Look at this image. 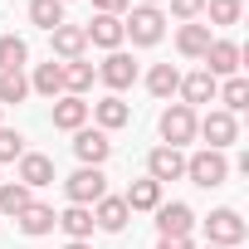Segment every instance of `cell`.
<instances>
[{
  "mask_svg": "<svg viewBox=\"0 0 249 249\" xmlns=\"http://www.w3.org/2000/svg\"><path fill=\"white\" fill-rule=\"evenodd\" d=\"M122 35H127L137 49L161 44V35H166V15H161V5H132L127 15H122Z\"/></svg>",
  "mask_w": 249,
  "mask_h": 249,
  "instance_id": "6da1fadb",
  "label": "cell"
},
{
  "mask_svg": "<svg viewBox=\"0 0 249 249\" xmlns=\"http://www.w3.org/2000/svg\"><path fill=\"white\" fill-rule=\"evenodd\" d=\"M186 176H191L196 186L215 191V186H225V181H230V161H225V152L200 147V152H191V157H186Z\"/></svg>",
  "mask_w": 249,
  "mask_h": 249,
  "instance_id": "7a4b0ae2",
  "label": "cell"
},
{
  "mask_svg": "<svg viewBox=\"0 0 249 249\" xmlns=\"http://www.w3.org/2000/svg\"><path fill=\"white\" fill-rule=\"evenodd\" d=\"M64 196H69V205H98V200L107 196L103 166H78V171L64 181Z\"/></svg>",
  "mask_w": 249,
  "mask_h": 249,
  "instance_id": "3957f363",
  "label": "cell"
},
{
  "mask_svg": "<svg viewBox=\"0 0 249 249\" xmlns=\"http://www.w3.org/2000/svg\"><path fill=\"white\" fill-rule=\"evenodd\" d=\"M196 132L205 137L210 152H225L230 142H239V117H230L225 107H210L205 117H196Z\"/></svg>",
  "mask_w": 249,
  "mask_h": 249,
  "instance_id": "277c9868",
  "label": "cell"
},
{
  "mask_svg": "<svg viewBox=\"0 0 249 249\" xmlns=\"http://www.w3.org/2000/svg\"><path fill=\"white\" fill-rule=\"evenodd\" d=\"M157 132H161V147H186V142H196V107L171 103V107L161 112V122H157Z\"/></svg>",
  "mask_w": 249,
  "mask_h": 249,
  "instance_id": "5b68a950",
  "label": "cell"
},
{
  "mask_svg": "<svg viewBox=\"0 0 249 249\" xmlns=\"http://www.w3.org/2000/svg\"><path fill=\"white\" fill-rule=\"evenodd\" d=\"M152 215H157V234L161 239H191V230H196V210L186 200H161Z\"/></svg>",
  "mask_w": 249,
  "mask_h": 249,
  "instance_id": "8992f818",
  "label": "cell"
},
{
  "mask_svg": "<svg viewBox=\"0 0 249 249\" xmlns=\"http://www.w3.org/2000/svg\"><path fill=\"white\" fill-rule=\"evenodd\" d=\"M244 234H249V225L239 220V210H230V205L210 210V220H205V239H210V244L234 249V244H244Z\"/></svg>",
  "mask_w": 249,
  "mask_h": 249,
  "instance_id": "52a82bcc",
  "label": "cell"
},
{
  "mask_svg": "<svg viewBox=\"0 0 249 249\" xmlns=\"http://www.w3.org/2000/svg\"><path fill=\"white\" fill-rule=\"evenodd\" d=\"M239 59H244V54H239L234 39H210V49H205V73H210L215 83H220V78H234V73H239Z\"/></svg>",
  "mask_w": 249,
  "mask_h": 249,
  "instance_id": "ba28073f",
  "label": "cell"
},
{
  "mask_svg": "<svg viewBox=\"0 0 249 249\" xmlns=\"http://www.w3.org/2000/svg\"><path fill=\"white\" fill-rule=\"evenodd\" d=\"M147 176H152L157 186L181 181V176H186V152H181V147H152V157H147Z\"/></svg>",
  "mask_w": 249,
  "mask_h": 249,
  "instance_id": "9c48e42d",
  "label": "cell"
},
{
  "mask_svg": "<svg viewBox=\"0 0 249 249\" xmlns=\"http://www.w3.org/2000/svg\"><path fill=\"white\" fill-rule=\"evenodd\" d=\"M73 157H78L83 166H103V161L112 157L107 132H98V127H78V132H73Z\"/></svg>",
  "mask_w": 249,
  "mask_h": 249,
  "instance_id": "30bf717a",
  "label": "cell"
},
{
  "mask_svg": "<svg viewBox=\"0 0 249 249\" xmlns=\"http://www.w3.org/2000/svg\"><path fill=\"white\" fill-rule=\"evenodd\" d=\"M98 78L112 88V93H122V88H132L137 83V64H132V54H122V49H112L103 64H98Z\"/></svg>",
  "mask_w": 249,
  "mask_h": 249,
  "instance_id": "8fae6325",
  "label": "cell"
},
{
  "mask_svg": "<svg viewBox=\"0 0 249 249\" xmlns=\"http://www.w3.org/2000/svg\"><path fill=\"white\" fill-rule=\"evenodd\" d=\"M88 112H93V122H98V132H117V127H127V122H132V107L122 103L117 93H107V98L88 103Z\"/></svg>",
  "mask_w": 249,
  "mask_h": 249,
  "instance_id": "7c38bea8",
  "label": "cell"
},
{
  "mask_svg": "<svg viewBox=\"0 0 249 249\" xmlns=\"http://www.w3.org/2000/svg\"><path fill=\"white\" fill-rule=\"evenodd\" d=\"M83 35H88V44H98V49H122V39H127V35H122V20L117 15H93L88 25H83Z\"/></svg>",
  "mask_w": 249,
  "mask_h": 249,
  "instance_id": "4fadbf2b",
  "label": "cell"
},
{
  "mask_svg": "<svg viewBox=\"0 0 249 249\" xmlns=\"http://www.w3.org/2000/svg\"><path fill=\"white\" fill-rule=\"evenodd\" d=\"M20 186H30V191H39V186H54V157H44V152H25L20 157V176H15Z\"/></svg>",
  "mask_w": 249,
  "mask_h": 249,
  "instance_id": "5bb4252c",
  "label": "cell"
},
{
  "mask_svg": "<svg viewBox=\"0 0 249 249\" xmlns=\"http://www.w3.org/2000/svg\"><path fill=\"white\" fill-rule=\"evenodd\" d=\"M49 44H54V54L69 64V59H83V49H88V35H83V25H59V30H49Z\"/></svg>",
  "mask_w": 249,
  "mask_h": 249,
  "instance_id": "9a60e30c",
  "label": "cell"
},
{
  "mask_svg": "<svg viewBox=\"0 0 249 249\" xmlns=\"http://www.w3.org/2000/svg\"><path fill=\"white\" fill-rule=\"evenodd\" d=\"M127 220H132V210L122 205V196H103V200L93 205V225H98V230H107V234L127 230Z\"/></svg>",
  "mask_w": 249,
  "mask_h": 249,
  "instance_id": "2e32d148",
  "label": "cell"
},
{
  "mask_svg": "<svg viewBox=\"0 0 249 249\" xmlns=\"http://www.w3.org/2000/svg\"><path fill=\"white\" fill-rule=\"evenodd\" d=\"M215 88H220V83H215L205 69H196V73H181V88H176V93H181L186 107H196V103H215Z\"/></svg>",
  "mask_w": 249,
  "mask_h": 249,
  "instance_id": "e0dca14e",
  "label": "cell"
},
{
  "mask_svg": "<svg viewBox=\"0 0 249 249\" xmlns=\"http://www.w3.org/2000/svg\"><path fill=\"white\" fill-rule=\"evenodd\" d=\"M83 122H88V103H83V98H73V93L54 98V127H59V132H78Z\"/></svg>",
  "mask_w": 249,
  "mask_h": 249,
  "instance_id": "ac0fdd59",
  "label": "cell"
},
{
  "mask_svg": "<svg viewBox=\"0 0 249 249\" xmlns=\"http://www.w3.org/2000/svg\"><path fill=\"white\" fill-rule=\"evenodd\" d=\"M210 39H215V35H210V25H196V20L176 30V49H181L186 59H205V49H210Z\"/></svg>",
  "mask_w": 249,
  "mask_h": 249,
  "instance_id": "d6986e66",
  "label": "cell"
},
{
  "mask_svg": "<svg viewBox=\"0 0 249 249\" xmlns=\"http://www.w3.org/2000/svg\"><path fill=\"white\" fill-rule=\"evenodd\" d=\"M15 220H20V230H25V234H35V239H39V234H49V230L59 225L54 205H39V200H30V205H25V210H20Z\"/></svg>",
  "mask_w": 249,
  "mask_h": 249,
  "instance_id": "ffe728a7",
  "label": "cell"
},
{
  "mask_svg": "<svg viewBox=\"0 0 249 249\" xmlns=\"http://www.w3.org/2000/svg\"><path fill=\"white\" fill-rule=\"evenodd\" d=\"M30 93H39V98H64V64H39L35 69V78H30Z\"/></svg>",
  "mask_w": 249,
  "mask_h": 249,
  "instance_id": "44dd1931",
  "label": "cell"
},
{
  "mask_svg": "<svg viewBox=\"0 0 249 249\" xmlns=\"http://www.w3.org/2000/svg\"><path fill=\"white\" fill-rule=\"evenodd\" d=\"M176 88H181V69L176 64H152V73H147V93L152 98H176Z\"/></svg>",
  "mask_w": 249,
  "mask_h": 249,
  "instance_id": "7402d4cb",
  "label": "cell"
},
{
  "mask_svg": "<svg viewBox=\"0 0 249 249\" xmlns=\"http://www.w3.org/2000/svg\"><path fill=\"white\" fill-rule=\"evenodd\" d=\"M215 98L225 103V112H230V117H239V112L249 107V78H244V73H234V78H225V83L215 88Z\"/></svg>",
  "mask_w": 249,
  "mask_h": 249,
  "instance_id": "603a6c76",
  "label": "cell"
},
{
  "mask_svg": "<svg viewBox=\"0 0 249 249\" xmlns=\"http://www.w3.org/2000/svg\"><path fill=\"white\" fill-rule=\"evenodd\" d=\"M122 205H127V210H157V205H161V186H157L152 176H142V181H132V186H127Z\"/></svg>",
  "mask_w": 249,
  "mask_h": 249,
  "instance_id": "cb8c5ba5",
  "label": "cell"
},
{
  "mask_svg": "<svg viewBox=\"0 0 249 249\" xmlns=\"http://www.w3.org/2000/svg\"><path fill=\"white\" fill-rule=\"evenodd\" d=\"M93 78H98V69H93L88 59H69V64H64V93L83 98V93L93 88Z\"/></svg>",
  "mask_w": 249,
  "mask_h": 249,
  "instance_id": "d4e9b609",
  "label": "cell"
},
{
  "mask_svg": "<svg viewBox=\"0 0 249 249\" xmlns=\"http://www.w3.org/2000/svg\"><path fill=\"white\" fill-rule=\"evenodd\" d=\"M59 230L69 234V239H88L98 225H93V205H69L64 215H59Z\"/></svg>",
  "mask_w": 249,
  "mask_h": 249,
  "instance_id": "484cf974",
  "label": "cell"
},
{
  "mask_svg": "<svg viewBox=\"0 0 249 249\" xmlns=\"http://www.w3.org/2000/svg\"><path fill=\"white\" fill-rule=\"evenodd\" d=\"M30 200H35L30 186H20V181H0V220H5V215H20Z\"/></svg>",
  "mask_w": 249,
  "mask_h": 249,
  "instance_id": "4316f807",
  "label": "cell"
},
{
  "mask_svg": "<svg viewBox=\"0 0 249 249\" xmlns=\"http://www.w3.org/2000/svg\"><path fill=\"white\" fill-rule=\"evenodd\" d=\"M25 59H30V44H25L20 35H0V73L25 69Z\"/></svg>",
  "mask_w": 249,
  "mask_h": 249,
  "instance_id": "83f0119b",
  "label": "cell"
},
{
  "mask_svg": "<svg viewBox=\"0 0 249 249\" xmlns=\"http://www.w3.org/2000/svg\"><path fill=\"white\" fill-rule=\"evenodd\" d=\"M30 20L39 30H59L64 25V0H30Z\"/></svg>",
  "mask_w": 249,
  "mask_h": 249,
  "instance_id": "f1b7e54d",
  "label": "cell"
},
{
  "mask_svg": "<svg viewBox=\"0 0 249 249\" xmlns=\"http://www.w3.org/2000/svg\"><path fill=\"white\" fill-rule=\"evenodd\" d=\"M25 98H30V78H25V69H15V73H0V107L25 103Z\"/></svg>",
  "mask_w": 249,
  "mask_h": 249,
  "instance_id": "f546056e",
  "label": "cell"
},
{
  "mask_svg": "<svg viewBox=\"0 0 249 249\" xmlns=\"http://www.w3.org/2000/svg\"><path fill=\"white\" fill-rule=\"evenodd\" d=\"M205 15H210V25H239L244 0H205Z\"/></svg>",
  "mask_w": 249,
  "mask_h": 249,
  "instance_id": "4dcf8cb0",
  "label": "cell"
},
{
  "mask_svg": "<svg viewBox=\"0 0 249 249\" xmlns=\"http://www.w3.org/2000/svg\"><path fill=\"white\" fill-rule=\"evenodd\" d=\"M25 157V137L15 127H0V161H20Z\"/></svg>",
  "mask_w": 249,
  "mask_h": 249,
  "instance_id": "1f68e13d",
  "label": "cell"
},
{
  "mask_svg": "<svg viewBox=\"0 0 249 249\" xmlns=\"http://www.w3.org/2000/svg\"><path fill=\"white\" fill-rule=\"evenodd\" d=\"M171 15L191 25V20H200V15H205V0H171Z\"/></svg>",
  "mask_w": 249,
  "mask_h": 249,
  "instance_id": "d6a6232c",
  "label": "cell"
},
{
  "mask_svg": "<svg viewBox=\"0 0 249 249\" xmlns=\"http://www.w3.org/2000/svg\"><path fill=\"white\" fill-rule=\"evenodd\" d=\"M93 5H98V15H117L122 20V15L132 10V0H93Z\"/></svg>",
  "mask_w": 249,
  "mask_h": 249,
  "instance_id": "836d02e7",
  "label": "cell"
},
{
  "mask_svg": "<svg viewBox=\"0 0 249 249\" xmlns=\"http://www.w3.org/2000/svg\"><path fill=\"white\" fill-rule=\"evenodd\" d=\"M157 249H196L191 239H157Z\"/></svg>",
  "mask_w": 249,
  "mask_h": 249,
  "instance_id": "e575fe53",
  "label": "cell"
},
{
  "mask_svg": "<svg viewBox=\"0 0 249 249\" xmlns=\"http://www.w3.org/2000/svg\"><path fill=\"white\" fill-rule=\"evenodd\" d=\"M64 249H93V244H88V239H69Z\"/></svg>",
  "mask_w": 249,
  "mask_h": 249,
  "instance_id": "d590c367",
  "label": "cell"
},
{
  "mask_svg": "<svg viewBox=\"0 0 249 249\" xmlns=\"http://www.w3.org/2000/svg\"><path fill=\"white\" fill-rule=\"evenodd\" d=\"M137 5H161V0H137Z\"/></svg>",
  "mask_w": 249,
  "mask_h": 249,
  "instance_id": "8d00e7d4",
  "label": "cell"
},
{
  "mask_svg": "<svg viewBox=\"0 0 249 249\" xmlns=\"http://www.w3.org/2000/svg\"><path fill=\"white\" fill-rule=\"evenodd\" d=\"M205 249H220V244H205Z\"/></svg>",
  "mask_w": 249,
  "mask_h": 249,
  "instance_id": "74e56055",
  "label": "cell"
},
{
  "mask_svg": "<svg viewBox=\"0 0 249 249\" xmlns=\"http://www.w3.org/2000/svg\"><path fill=\"white\" fill-rule=\"evenodd\" d=\"M64 5H69V0H64Z\"/></svg>",
  "mask_w": 249,
  "mask_h": 249,
  "instance_id": "f35d334b",
  "label": "cell"
},
{
  "mask_svg": "<svg viewBox=\"0 0 249 249\" xmlns=\"http://www.w3.org/2000/svg\"><path fill=\"white\" fill-rule=\"evenodd\" d=\"M0 112H5V107H0Z\"/></svg>",
  "mask_w": 249,
  "mask_h": 249,
  "instance_id": "ab89813d",
  "label": "cell"
}]
</instances>
